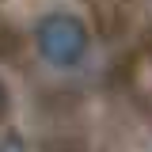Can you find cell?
I'll list each match as a JSON object with an SVG mask.
<instances>
[{
  "mask_svg": "<svg viewBox=\"0 0 152 152\" xmlns=\"http://www.w3.org/2000/svg\"><path fill=\"white\" fill-rule=\"evenodd\" d=\"M88 23L72 12H50L34 27V46L46 65L53 69H76L88 57Z\"/></svg>",
  "mask_w": 152,
  "mask_h": 152,
  "instance_id": "6da1fadb",
  "label": "cell"
},
{
  "mask_svg": "<svg viewBox=\"0 0 152 152\" xmlns=\"http://www.w3.org/2000/svg\"><path fill=\"white\" fill-rule=\"evenodd\" d=\"M0 110H4V84H0Z\"/></svg>",
  "mask_w": 152,
  "mask_h": 152,
  "instance_id": "7a4b0ae2",
  "label": "cell"
}]
</instances>
